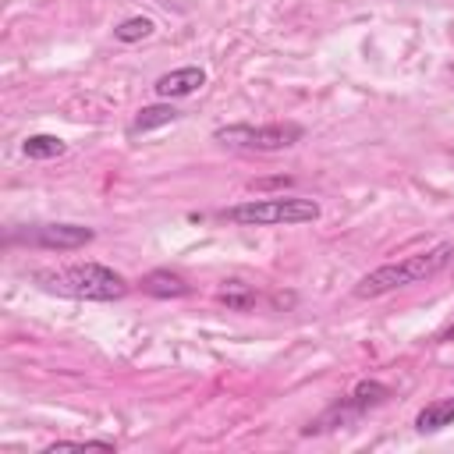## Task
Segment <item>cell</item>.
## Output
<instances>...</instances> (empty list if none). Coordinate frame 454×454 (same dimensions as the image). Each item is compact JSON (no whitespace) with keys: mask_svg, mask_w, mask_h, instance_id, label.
<instances>
[{"mask_svg":"<svg viewBox=\"0 0 454 454\" xmlns=\"http://www.w3.org/2000/svg\"><path fill=\"white\" fill-rule=\"evenodd\" d=\"M447 337H454V319H450V323H447V326L436 333V340H447Z\"/></svg>","mask_w":454,"mask_h":454,"instance_id":"16","label":"cell"},{"mask_svg":"<svg viewBox=\"0 0 454 454\" xmlns=\"http://www.w3.org/2000/svg\"><path fill=\"white\" fill-rule=\"evenodd\" d=\"M32 280L50 294L78 298V301H117L128 294V280L103 262H71V266L35 270Z\"/></svg>","mask_w":454,"mask_h":454,"instance_id":"1","label":"cell"},{"mask_svg":"<svg viewBox=\"0 0 454 454\" xmlns=\"http://www.w3.org/2000/svg\"><path fill=\"white\" fill-rule=\"evenodd\" d=\"M92 238H96V231L82 227V223H39V227H25V231L11 234V241H25V245H35V248H57V252L82 248Z\"/></svg>","mask_w":454,"mask_h":454,"instance_id":"6","label":"cell"},{"mask_svg":"<svg viewBox=\"0 0 454 454\" xmlns=\"http://www.w3.org/2000/svg\"><path fill=\"white\" fill-rule=\"evenodd\" d=\"M390 397V387L387 383H380V380H362L348 397H340L316 426H309L305 433H312V429H326V426H344V422H351V419H358V415H365L369 408H376V404H383Z\"/></svg>","mask_w":454,"mask_h":454,"instance_id":"5","label":"cell"},{"mask_svg":"<svg viewBox=\"0 0 454 454\" xmlns=\"http://www.w3.org/2000/svg\"><path fill=\"white\" fill-rule=\"evenodd\" d=\"M447 426H454V397H436L415 415V429L419 433H440Z\"/></svg>","mask_w":454,"mask_h":454,"instance_id":"9","label":"cell"},{"mask_svg":"<svg viewBox=\"0 0 454 454\" xmlns=\"http://www.w3.org/2000/svg\"><path fill=\"white\" fill-rule=\"evenodd\" d=\"M181 114L170 106V103H153V106H142L138 114H135V121H131V135H145V131H153V128H163V124H174Z\"/></svg>","mask_w":454,"mask_h":454,"instance_id":"10","label":"cell"},{"mask_svg":"<svg viewBox=\"0 0 454 454\" xmlns=\"http://www.w3.org/2000/svg\"><path fill=\"white\" fill-rule=\"evenodd\" d=\"M153 18H145V14H135V18H124L117 28H114V39L117 43H142V39H149L153 35Z\"/></svg>","mask_w":454,"mask_h":454,"instance_id":"13","label":"cell"},{"mask_svg":"<svg viewBox=\"0 0 454 454\" xmlns=\"http://www.w3.org/2000/svg\"><path fill=\"white\" fill-rule=\"evenodd\" d=\"M67 447H103V450H110L114 443L110 440H57V443H50V450H67Z\"/></svg>","mask_w":454,"mask_h":454,"instance_id":"14","label":"cell"},{"mask_svg":"<svg viewBox=\"0 0 454 454\" xmlns=\"http://www.w3.org/2000/svg\"><path fill=\"white\" fill-rule=\"evenodd\" d=\"M21 153H25L28 160H57V156L67 153V145H64V138H57V135H28V138L21 142Z\"/></svg>","mask_w":454,"mask_h":454,"instance_id":"11","label":"cell"},{"mask_svg":"<svg viewBox=\"0 0 454 454\" xmlns=\"http://www.w3.org/2000/svg\"><path fill=\"white\" fill-rule=\"evenodd\" d=\"M223 220L238 227H294L319 220V202L301 195H273V199H248L223 209Z\"/></svg>","mask_w":454,"mask_h":454,"instance_id":"3","label":"cell"},{"mask_svg":"<svg viewBox=\"0 0 454 454\" xmlns=\"http://www.w3.org/2000/svg\"><path fill=\"white\" fill-rule=\"evenodd\" d=\"M450 259H454V245H450V241H440V245H433V248H422V252H411V255H404V259H397V262H383V266L369 270V273L355 284L351 294L362 298V301L383 298V294H390V291H397V287H408V284H419V280L436 277L440 270L450 266Z\"/></svg>","mask_w":454,"mask_h":454,"instance_id":"2","label":"cell"},{"mask_svg":"<svg viewBox=\"0 0 454 454\" xmlns=\"http://www.w3.org/2000/svg\"><path fill=\"white\" fill-rule=\"evenodd\" d=\"M202 85H206V71L199 64H184V67H174V71L160 74L153 89H156L160 99H181V96L199 92Z\"/></svg>","mask_w":454,"mask_h":454,"instance_id":"7","label":"cell"},{"mask_svg":"<svg viewBox=\"0 0 454 454\" xmlns=\"http://www.w3.org/2000/svg\"><path fill=\"white\" fill-rule=\"evenodd\" d=\"M301 124L277 121V124H223L213 131V142L231 149H252V153H277L301 138Z\"/></svg>","mask_w":454,"mask_h":454,"instance_id":"4","label":"cell"},{"mask_svg":"<svg viewBox=\"0 0 454 454\" xmlns=\"http://www.w3.org/2000/svg\"><path fill=\"white\" fill-rule=\"evenodd\" d=\"M291 184V177H273V181H255L252 188H287Z\"/></svg>","mask_w":454,"mask_h":454,"instance_id":"15","label":"cell"},{"mask_svg":"<svg viewBox=\"0 0 454 454\" xmlns=\"http://www.w3.org/2000/svg\"><path fill=\"white\" fill-rule=\"evenodd\" d=\"M138 287L149 298H184V294H192V284L174 270H149L138 280Z\"/></svg>","mask_w":454,"mask_h":454,"instance_id":"8","label":"cell"},{"mask_svg":"<svg viewBox=\"0 0 454 454\" xmlns=\"http://www.w3.org/2000/svg\"><path fill=\"white\" fill-rule=\"evenodd\" d=\"M216 298H220L227 309H234V312H248V309L255 305V291H252L248 284H241V280H227V284L216 291Z\"/></svg>","mask_w":454,"mask_h":454,"instance_id":"12","label":"cell"}]
</instances>
